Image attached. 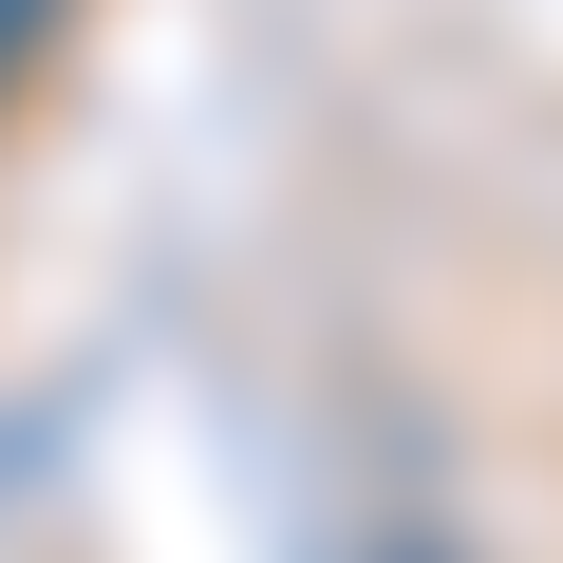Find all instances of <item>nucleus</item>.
<instances>
[{
  "mask_svg": "<svg viewBox=\"0 0 563 563\" xmlns=\"http://www.w3.org/2000/svg\"><path fill=\"white\" fill-rule=\"evenodd\" d=\"M57 20H76V0H0V95L38 76V38H57Z\"/></svg>",
  "mask_w": 563,
  "mask_h": 563,
  "instance_id": "f257e3e1",
  "label": "nucleus"
}]
</instances>
